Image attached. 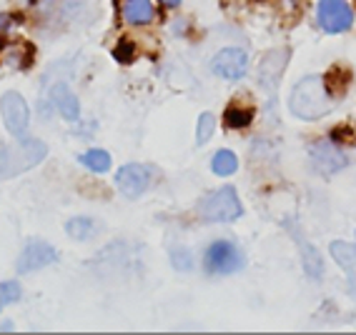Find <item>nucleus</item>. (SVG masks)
I'll use <instances>...</instances> for the list:
<instances>
[{"label":"nucleus","mask_w":356,"mask_h":335,"mask_svg":"<svg viewBox=\"0 0 356 335\" xmlns=\"http://www.w3.org/2000/svg\"><path fill=\"white\" fill-rule=\"evenodd\" d=\"M291 113L301 121H318L331 113V95L321 76H306L301 78L291 90L289 98Z\"/></svg>","instance_id":"obj_1"},{"label":"nucleus","mask_w":356,"mask_h":335,"mask_svg":"<svg viewBox=\"0 0 356 335\" xmlns=\"http://www.w3.org/2000/svg\"><path fill=\"white\" fill-rule=\"evenodd\" d=\"M45 155H48V146L35 138H20V143L15 146H0V180L23 175L43 163Z\"/></svg>","instance_id":"obj_2"},{"label":"nucleus","mask_w":356,"mask_h":335,"mask_svg":"<svg viewBox=\"0 0 356 335\" xmlns=\"http://www.w3.org/2000/svg\"><path fill=\"white\" fill-rule=\"evenodd\" d=\"M196 213H198V218L206 223H231L243 215V205H241L238 193H236V188L223 185V188L213 190V193L201 198Z\"/></svg>","instance_id":"obj_3"},{"label":"nucleus","mask_w":356,"mask_h":335,"mask_svg":"<svg viewBox=\"0 0 356 335\" xmlns=\"http://www.w3.org/2000/svg\"><path fill=\"white\" fill-rule=\"evenodd\" d=\"M246 258L231 241H213L204 253V268L211 275H231L243 270Z\"/></svg>","instance_id":"obj_4"},{"label":"nucleus","mask_w":356,"mask_h":335,"mask_svg":"<svg viewBox=\"0 0 356 335\" xmlns=\"http://www.w3.org/2000/svg\"><path fill=\"white\" fill-rule=\"evenodd\" d=\"M316 20L324 33H331V35L346 33L354 26V8L346 0H318Z\"/></svg>","instance_id":"obj_5"},{"label":"nucleus","mask_w":356,"mask_h":335,"mask_svg":"<svg viewBox=\"0 0 356 335\" xmlns=\"http://www.w3.org/2000/svg\"><path fill=\"white\" fill-rule=\"evenodd\" d=\"M0 113H3V123L6 130L13 138H26L28 128H31V108H28L26 98L20 93H6L0 98Z\"/></svg>","instance_id":"obj_6"},{"label":"nucleus","mask_w":356,"mask_h":335,"mask_svg":"<svg viewBox=\"0 0 356 335\" xmlns=\"http://www.w3.org/2000/svg\"><path fill=\"white\" fill-rule=\"evenodd\" d=\"M153 178H156V171H153L151 165L128 163L115 173V188L121 190V196H126L128 200H136V198H140L151 188Z\"/></svg>","instance_id":"obj_7"},{"label":"nucleus","mask_w":356,"mask_h":335,"mask_svg":"<svg viewBox=\"0 0 356 335\" xmlns=\"http://www.w3.org/2000/svg\"><path fill=\"white\" fill-rule=\"evenodd\" d=\"M56 260H58V250L53 246H48L45 241H28L26 248H23V253L18 255L15 270L20 275H31V273L48 268Z\"/></svg>","instance_id":"obj_8"},{"label":"nucleus","mask_w":356,"mask_h":335,"mask_svg":"<svg viewBox=\"0 0 356 335\" xmlns=\"http://www.w3.org/2000/svg\"><path fill=\"white\" fill-rule=\"evenodd\" d=\"M339 143H329V140H318V143H314L312 151H309V155H312V163L314 168H316V173H321V175H334V173L343 171L346 165H349V160H346V155L341 153V148H337Z\"/></svg>","instance_id":"obj_9"},{"label":"nucleus","mask_w":356,"mask_h":335,"mask_svg":"<svg viewBox=\"0 0 356 335\" xmlns=\"http://www.w3.org/2000/svg\"><path fill=\"white\" fill-rule=\"evenodd\" d=\"M211 68L223 80H241L248 70V55L241 48H223L211 60Z\"/></svg>","instance_id":"obj_10"},{"label":"nucleus","mask_w":356,"mask_h":335,"mask_svg":"<svg viewBox=\"0 0 356 335\" xmlns=\"http://www.w3.org/2000/svg\"><path fill=\"white\" fill-rule=\"evenodd\" d=\"M289 58H291V51L289 48H276V51H268L266 55L261 58L259 63V83L264 90L279 88V80L284 76V70L289 65Z\"/></svg>","instance_id":"obj_11"},{"label":"nucleus","mask_w":356,"mask_h":335,"mask_svg":"<svg viewBox=\"0 0 356 335\" xmlns=\"http://www.w3.org/2000/svg\"><path fill=\"white\" fill-rule=\"evenodd\" d=\"M51 103L60 113V118H65L68 123H76L81 118V103H78L76 93L65 83H56L51 88Z\"/></svg>","instance_id":"obj_12"},{"label":"nucleus","mask_w":356,"mask_h":335,"mask_svg":"<svg viewBox=\"0 0 356 335\" xmlns=\"http://www.w3.org/2000/svg\"><path fill=\"white\" fill-rule=\"evenodd\" d=\"M121 15L126 26H148L153 18H156V10H153L151 0H123Z\"/></svg>","instance_id":"obj_13"},{"label":"nucleus","mask_w":356,"mask_h":335,"mask_svg":"<svg viewBox=\"0 0 356 335\" xmlns=\"http://www.w3.org/2000/svg\"><path fill=\"white\" fill-rule=\"evenodd\" d=\"M293 235L299 238V253H301V263H304L306 275H309L312 280H321L324 278V260H321L318 250L309 241H304V235H301L299 230H296Z\"/></svg>","instance_id":"obj_14"},{"label":"nucleus","mask_w":356,"mask_h":335,"mask_svg":"<svg viewBox=\"0 0 356 335\" xmlns=\"http://www.w3.org/2000/svg\"><path fill=\"white\" fill-rule=\"evenodd\" d=\"M65 233H68V238H73V241H81V243L90 241V238L98 233L96 221H90V218H86V215L73 218V221H68V225H65Z\"/></svg>","instance_id":"obj_15"},{"label":"nucleus","mask_w":356,"mask_h":335,"mask_svg":"<svg viewBox=\"0 0 356 335\" xmlns=\"http://www.w3.org/2000/svg\"><path fill=\"white\" fill-rule=\"evenodd\" d=\"M329 250H331V258L337 260V266H341V270L354 273V268H356V248L354 246H349V243H343V241H334Z\"/></svg>","instance_id":"obj_16"},{"label":"nucleus","mask_w":356,"mask_h":335,"mask_svg":"<svg viewBox=\"0 0 356 335\" xmlns=\"http://www.w3.org/2000/svg\"><path fill=\"white\" fill-rule=\"evenodd\" d=\"M211 171L216 173L221 178H229L238 171V158H236V153L231 151H216V155L211 158Z\"/></svg>","instance_id":"obj_17"},{"label":"nucleus","mask_w":356,"mask_h":335,"mask_svg":"<svg viewBox=\"0 0 356 335\" xmlns=\"http://www.w3.org/2000/svg\"><path fill=\"white\" fill-rule=\"evenodd\" d=\"M81 163L86 165L90 173H98V175H103V173L111 171V155L106 151H98V148H93V151H88V153H83Z\"/></svg>","instance_id":"obj_18"},{"label":"nucleus","mask_w":356,"mask_h":335,"mask_svg":"<svg viewBox=\"0 0 356 335\" xmlns=\"http://www.w3.org/2000/svg\"><path fill=\"white\" fill-rule=\"evenodd\" d=\"M254 121V113L248 110V108H241V105H231L223 115V123L229 128H248Z\"/></svg>","instance_id":"obj_19"},{"label":"nucleus","mask_w":356,"mask_h":335,"mask_svg":"<svg viewBox=\"0 0 356 335\" xmlns=\"http://www.w3.org/2000/svg\"><path fill=\"white\" fill-rule=\"evenodd\" d=\"M213 130H216V118L211 113H204L201 118H198V126H196V143L198 146H206L211 140V135H213Z\"/></svg>","instance_id":"obj_20"},{"label":"nucleus","mask_w":356,"mask_h":335,"mask_svg":"<svg viewBox=\"0 0 356 335\" xmlns=\"http://www.w3.org/2000/svg\"><path fill=\"white\" fill-rule=\"evenodd\" d=\"M171 263L176 270L188 273L193 268V253L188 248H176V250H171Z\"/></svg>","instance_id":"obj_21"},{"label":"nucleus","mask_w":356,"mask_h":335,"mask_svg":"<svg viewBox=\"0 0 356 335\" xmlns=\"http://www.w3.org/2000/svg\"><path fill=\"white\" fill-rule=\"evenodd\" d=\"M20 295H23V291H20L18 283H13V280L0 283V310L6 308V305L15 303V300H20Z\"/></svg>","instance_id":"obj_22"},{"label":"nucleus","mask_w":356,"mask_h":335,"mask_svg":"<svg viewBox=\"0 0 356 335\" xmlns=\"http://www.w3.org/2000/svg\"><path fill=\"white\" fill-rule=\"evenodd\" d=\"M115 60H121V63H128V60H131V55H134V45L128 43V40H123L121 45H118V48H115Z\"/></svg>","instance_id":"obj_23"},{"label":"nucleus","mask_w":356,"mask_h":335,"mask_svg":"<svg viewBox=\"0 0 356 335\" xmlns=\"http://www.w3.org/2000/svg\"><path fill=\"white\" fill-rule=\"evenodd\" d=\"M10 23H13V18H10V15H0V31H8V28H10Z\"/></svg>","instance_id":"obj_24"},{"label":"nucleus","mask_w":356,"mask_h":335,"mask_svg":"<svg viewBox=\"0 0 356 335\" xmlns=\"http://www.w3.org/2000/svg\"><path fill=\"white\" fill-rule=\"evenodd\" d=\"M165 8H176V6H181V0H161Z\"/></svg>","instance_id":"obj_25"}]
</instances>
